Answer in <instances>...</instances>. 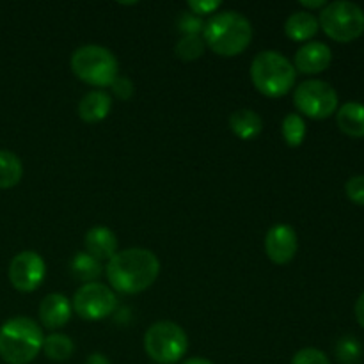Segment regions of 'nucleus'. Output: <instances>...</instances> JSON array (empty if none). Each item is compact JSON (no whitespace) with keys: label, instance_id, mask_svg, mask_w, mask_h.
Instances as JSON below:
<instances>
[{"label":"nucleus","instance_id":"4be33fe9","mask_svg":"<svg viewBox=\"0 0 364 364\" xmlns=\"http://www.w3.org/2000/svg\"><path fill=\"white\" fill-rule=\"evenodd\" d=\"M283 139L290 148H299L306 139V121L302 119L301 114H288L283 119Z\"/></svg>","mask_w":364,"mask_h":364},{"label":"nucleus","instance_id":"20e7f679","mask_svg":"<svg viewBox=\"0 0 364 364\" xmlns=\"http://www.w3.org/2000/svg\"><path fill=\"white\" fill-rule=\"evenodd\" d=\"M251 80L259 95L283 98L294 89L297 71L294 63L276 50H263L251 63Z\"/></svg>","mask_w":364,"mask_h":364},{"label":"nucleus","instance_id":"9d476101","mask_svg":"<svg viewBox=\"0 0 364 364\" xmlns=\"http://www.w3.org/2000/svg\"><path fill=\"white\" fill-rule=\"evenodd\" d=\"M11 284L14 290L21 294H31L36 291L43 284L46 276V265L41 255L36 251H21L11 259L9 263Z\"/></svg>","mask_w":364,"mask_h":364},{"label":"nucleus","instance_id":"7c9ffc66","mask_svg":"<svg viewBox=\"0 0 364 364\" xmlns=\"http://www.w3.org/2000/svg\"><path fill=\"white\" fill-rule=\"evenodd\" d=\"M301 6L306 7V9H309V13H311V9H323V7L327 6V2H326V0H313V2L302 0Z\"/></svg>","mask_w":364,"mask_h":364},{"label":"nucleus","instance_id":"4468645a","mask_svg":"<svg viewBox=\"0 0 364 364\" xmlns=\"http://www.w3.org/2000/svg\"><path fill=\"white\" fill-rule=\"evenodd\" d=\"M85 252L98 262H109L117 252V237L107 226H95L85 233Z\"/></svg>","mask_w":364,"mask_h":364},{"label":"nucleus","instance_id":"ddd939ff","mask_svg":"<svg viewBox=\"0 0 364 364\" xmlns=\"http://www.w3.org/2000/svg\"><path fill=\"white\" fill-rule=\"evenodd\" d=\"M73 315L71 301L63 294H48L39 302V320L41 326L50 331L66 326Z\"/></svg>","mask_w":364,"mask_h":364},{"label":"nucleus","instance_id":"f257e3e1","mask_svg":"<svg viewBox=\"0 0 364 364\" xmlns=\"http://www.w3.org/2000/svg\"><path fill=\"white\" fill-rule=\"evenodd\" d=\"M160 274V262L149 249L130 247L117 251L107 262L105 276L112 290L135 295L153 287Z\"/></svg>","mask_w":364,"mask_h":364},{"label":"nucleus","instance_id":"423d86ee","mask_svg":"<svg viewBox=\"0 0 364 364\" xmlns=\"http://www.w3.org/2000/svg\"><path fill=\"white\" fill-rule=\"evenodd\" d=\"M144 350L159 364H176L188 350L187 333L171 320H160L148 327L144 334Z\"/></svg>","mask_w":364,"mask_h":364},{"label":"nucleus","instance_id":"bb28decb","mask_svg":"<svg viewBox=\"0 0 364 364\" xmlns=\"http://www.w3.org/2000/svg\"><path fill=\"white\" fill-rule=\"evenodd\" d=\"M187 6L192 14L203 18V16H213L215 13H219L223 4L217 2V0H191Z\"/></svg>","mask_w":364,"mask_h":364},{"label":"nucleus","instance_id":"393cba45","mask_svg":"<svg viewBox=\"0 0 364 364\" xmlns=\"http://www.w3.org/2000/svg\"><path fill=\"white\" fill-rule=\"evenodd\" d=\"M176 27L183 36H201L205 21H203V18L192 14L191 11H183V13L178 14Z\"/></svg>","mask_w":364,"mask_h":364},{"label":"nucleus","instance_id":"f3484780","mask_svg":"<svg viewBox=\"0 0 364 364\" xmlns=\"http://www.w3.org/2000/svg\"><path fill=\"white\" fill-rule=\"evenodd\" d=\"M230 128L240 141H252L263 130V119L252 109H238L230 116Z\"/></svg>","mask_w":364,"mask_h":364},{"label":"nucleus","instance_id":"7ed1b4c3","mask_svg":"<svg viewBox=\"0 0 364 364\" xmlns=\"http://www.w3.org/2000/svg\"><path fill=\"white\" fill-rule=\"evenodd\" d=\"M45 334L28 316H14L0 327V358L7 364H28L38 358Z\"/></svg>","mask_w":364,"mask_h":364},{"label":"nucleus","instance_id":"f03ea898","mask_svg":"<svg viewBox=\"0 0 364 364\" xmlns=\"http://www.w3.org/2000/svg\"><path fill=\"white\" fill-rule=\"evenodd\" d=\"M201 38L217 55L235 57L251 45L252 25L238 11H219L205 23Z\"/></svg>","mask_w":364,"mask_h":364},{"label":"nucleus","instance_id":"a211bd4d","mask_svg":"<svg viewBox=\"0 0 364 364\" xmlns=\"http://www.w3.org/2000/svg\"><path fill=\"white\" fill-rule=\"evenodd\" d=\"M336 124L348 137H364V105L355 102L341 105L336 114Z\"/></svg>","mask_w":364,"mask_h":364},{"label":"nucleus","instance_id":"cd10ccee","mask_svg":"<svg viewBox=\"0 0 364 364\" xmlns=\"http://www.w3.org/2000/svg\"><path fill=\"white\" fill-rule=\"evenodd\" d=\"M110 89H112V95L116 96L117 100H121V102H128V100L134 98L135 95L134 82L128 77H119V75H117L116 80L112 82Z\"/></svg>","mask_w":364,"mask_h":364},{"label":"nucleus","instance_id":"39448f33","mask_svg":"<svg viewBox=\"0 0 364 364\" xmlns=\"http://www.w3.org/2000/svg\"><path fill=\"white\" fill-rule=\"evenodd\" d=\"M71 71L78 80L92 87H110L119 75V63L109 48L100 45L78 46L71 53Z\"/></svg>","mask_w":364,"mask_h":364},{"label":"nucleus","instance_id":"473e14b6","mask_svg":"<svg viewBox=\"0 0 364 364\" xmlns=\"http://www.w3.org/2000/svg\"><path fill=\"white\" fill-rule=\"evenodd\" d=\"M183 364H213V363L208 361V359H205V358H191V359H187Z\"/></svg>","mask_w":364,"mask_h":364},{"label":"nucleus","instance_id":"412c9836","mask_svg":"<svg viewBox=\"0 0 364 364\" xmlns=\"http://www.w3.org/2000/svg\"><path fill=\"white\" fill-rule=\"evenodd\" d=\"M43 352L48 359L57 363L68 361L71 355L75 354V343L70 336L60 333H53L45 336V341H43Z\"/></svg>","mask_w":364,"mask_h":364},{"label":"nucleus","instance_id":"6ab92c4d","mask_svg":"<svg viewBox=\"0 0 364 364\" xmlns=\"http://www.w3.org/2000/svg\"><path fill=\"white\" fill-rule=\"evenodd\" d=\"M71 274H73L75 279H78L80 283H98L100 277L103 276V265L102 262L95 259L92 256H89L87 252H77L75 258L71 259Z\"/></svg>","mask_w":364,"mask_h":364},{"label":"nucleus","instance_id":"2f4dec72","mask_svg":"<svg viewBox=\"0 0 364 364\" xmlns=\"http://www.w3.org/2000/svg\"><path fill=\"white\" fill-rule=\"evenodd\" d=\"M85 364H110V361L105 358V355L100 354V352H92V354L87 358V361H85Z\"/></svg>","mask_w":364,"mask_h":364},{"label":"nucleus","instance_id":"b1692460","mask_svg":"<svg viewBox=\"0 0 364 364\" xmlns=\"http://www.w3.org/2000/svg\"><path fill=\"white\" fill-rule=\"evenodd\" d=\"M336 355L343 364H355L361 359V345L352 336L341 338L336 345Z\"/></svg>","mask_w":364,"mask_h":364},{"label":"nucleus","instance_id":"dca6fc26","mask_svg":"<svg viewBox=\"0 0 364 364\" xmlns=\"http://www.w3.org/2000/svg\"><path fill=\"white\" fill-rule=\"evenodd\" d=\"M318 18L309 11H295L284 21V34L295 43H309L318 32Z\"/></svg>","mask_w":364,"mask_h":364},{"label":"nucleus","instance_id":"c85d7f7f","mask_svg":"<svg viewBox=\"0 0 364 364\" xmlns=\"http://www.w3.org/2000/svg\"><path fill=\"white\" fill-rule=\"evenodd\" d=\"M345 192L354 205L364 206V176L350 178L345 185Z\"/></svg>","mask_w":364,"mask_h":364},{"label":"nucleus","instance_id":"5701e85b","mask_svg":"<svg viewBox=\"0 0 364 364\" xmlns=\"http://www.w3.org/2000/svg\"><path fill=\"white\" fill-rule=\"evenodd\" d=\"M206 45L203 41L201 36H181L178 39L176 46H174V53L180 60L185 63H192V60H198L199 57H203L205 53Z\"/></svg>","mask_w":364,"mask_h":364},{"label":"nucleus","instance_id":"aec40b11","mask_svg":"<svg viewBox=\"0 0 364 364\" xmlns=\"http://www.w3.org/2000/svg\"><path fill=\"white\" fill-rule=\"evenodd\" d=\"M23 176V164L16 153L0 149V191L16 187Z\"/></svg>","mask_w":364,"mask_h":364},{"label":"nucleus","instance_id":"a878e982","mask_svg":"<svg viewBox=\"0 0 364 364\" xmlns=\"http://www.w3.org/2000/svg\"><path fill=\"white\" fill-rule=\"evenodd\" d=\"M290 364H331V361L322 350L308 347V348H302V350H299L297 354L291 358Z\"/></svg>","mask_w":364,"mask_h":364},{"label":"nucleus","instance_id":"6e6552de","mask_svg":"<svg viewBox=\"0 0 364 364\" xmlns=\"http://www.w3.org/2000/svg\"><path fill=\"white\" fill-rule=\"evenodd\" d=\"M294 105L309 119H327L338 110V92L323 80H306L295 87Z\"/></svg>","mask_w":364,"mask_h":364},{"label":"nucleus","instance_id":"9b49d317","mask_svg":"<svg viewBox=\"0 0 364 364\" xmlns=\"http://www.w3.org/2000/svg\"><path fill=\"white\" fill-rule=\"evenodd\" d=\"M299 238L290 224H274L265 235V255L276 265H287L295 258Z\"/></svg>","mask_w":364,"mask_h":364},{"label":"nucleus","instance_id":"1a4fd4ad","mask_svg":"<svg viewBox=\"0 0 364 364\" xmlns=\"http://www.w3.org/2000/svg\"><path fill=\"white\" fill-rule=\"evenodd\" d=\"M73 313L87 322L105 320L117 309V297L112 288L102 283L82 284L71 301Z\"/></svg>","mask_w":364,"mask_h":364},{"label":"nucleus","instance_id":"0eeeda50","mask_svg":"<svg viewBox=\"0 0 364 364\" xmlns=\"http://www.w3.org/2000/svg\"><path fill=\"white\" fill-rule=\"evenodd\" d=\"M318 25L327 38L338 43H350L364 32V11L358 4L338 0L320 11Z\"/></svg>","mask_w":364,"mask_h":364},{"label":"nucleus","instance_id":"f8f14e48","mask_svg":"<svg viewBox=\"0 0 364 364\" xmlns=\"http://www.w3.org/2000/svg\"><path fill=\"white\" fill-rule=\"evenodd\" d=\"M331 60L333 52L326 43L309 41L295 52L294 68L302 75H318L331 66Z\"/></svg>","mask_w":364,"mask_h":364},{"label":"nucleus","instance_id":"2eb2a0df","mask_svg":"<svg viewBox=\"0 0 364 364\" xmlns=\"http://www.w3.org/2000/svg\"><path fill=\"white\" fill-rule=\"evenodd\" d=\"M110 109H112V98L109 92L95 89L78 102V117L85 123H100L109 116Z\"/></svg>","mask_w":364,"mask_h":364},{"label":"nucleus","instance_id":"c756f323","mask_svg":"<svg viewBox=\"0 0 364 364\" xmlns=\"http://www.w3.org/2000/svg\"><path fill=\"white\" fill-rule=\"evenodd\" d=\"M355 318H358L359 326L364 329V294L359 295L358 302H355Z\"/></svg>","mask_w":364,"mask_h":364}]
</instances>
